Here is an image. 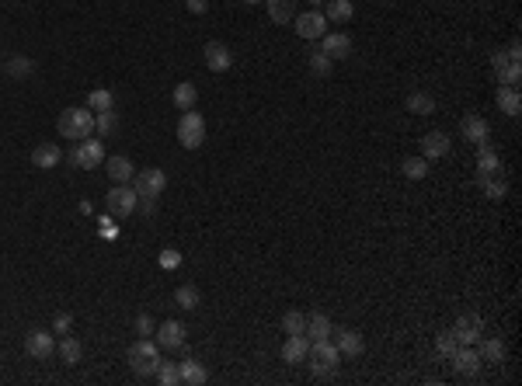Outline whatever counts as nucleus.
<instances>
[{
  "instance_id": "ea45409f",
  "label": "nucleus",
  "mask_w": 522,
  "mask_h": 386,
  "mask_svg": "<svg viewBox=\"0 0 522 386\" xmlns=\"http://www.w3.org/2000/svg\"><path fill=\"white\" fill-rule=\"evenodd\" d=\"M282 331L286 334H303L306 331V317H303L299 310H290V313L282 317Z\"/></svg>"
},
{
  "instance_id": "1a4fd4ad",
  "label": "nucleus",
  "mask_w": 522,
  "mask_h": 386,
  "mask_svg": "<svg viewBox=\"0 0 522 386\" xmlns=\"http://www.w3.org/2000/svg\"><path fill=\"white\" fill-rule=\"evenodd\" d=\"M25 351H28L32 359H39V362L53 359V351H56V337H53V331H42V328L28 331V337H25Z\"/></svg>"
},
{
  "instance_id": "72a5a7b5",
  "label": "nucleus",
  "mask_w": 522,
  "mask_h": 386,
  "mask_svg": "<svg viewBox=\"0 0 522 386\" xmlns=\"http://www.w3.org/2000/svg\"><path fill=\"white\" fill-rule=\"evenodd\" d=\"M265 4H268V18H272L275 25L292 21V0H265Z\"/></svg>"
},
{
  "instance_id": "f3484780",
  "label": "nucleus",
  "mask_w": 522,
  "mask_h": 386,
  "mask_svg": "<svg viewBox=\"0 0 522 386\" xmlns=\"http://www.w3.org/2000/svg\"><path fill=\"white\" fill-rule=\"evenodd\" d=\"M202 56H206V66H209L213 73H223V70H230V63H233L230 46H223V42H209V46L202 49Z\"/></svg>"
},
{
  "instance_id": "49530a36",
  "label": "nucleus",
  "mask_w": 522,
  "mask_h": 386,
  "mask_svg": "<svg viewBox=\"0 0 522 386\" xmlns=\"http://www.w3.org/2000/svg\"><path fill=\"white\" fill-rule=\"evenodd\" d=\"M185 7H188L192 14H206V7H209V0H185Z\"/></svg>"
},
{
  "instance_id": "0eeeda50",
  "label": "nucleus",
  "mask_w": 522,
  "mask_h": 386,
  "mask_svg": "<svg viewBox=\"0 0 522 386\" xmlns=\"http://www.w3.org/2000/svg\"><path fill=\"white\" fill-rule=\"evenodd\" d=\"M70 164L73 167H84V170H91V167H101L105 164V143L101 139H80L73 150H70Z\"/></svg>"
},
{
  "instance_id": "2eb2a0df",
  "label": "nucleus",
  "mask_w": 522,
  "mask_h": 386,
  "mask_svg": "<svg viewBox=\"0 0 522 386\" xmlns=\"http://www.w3.org/2000/svg\"><path fill=\"white\" fill-rule=\"evenodd\" d=\"M453 366H456L460 376H477V369H480V351H477L473 344H460V348L453 351Z\"/></svg>"
},
{
  "instance_id": "bb28decb",
  "label": "nucleus",
  "mask_w": 522,
  "mask_h": 386,
  "mask_svg": "<svg viewBox=\"0 0 522 386\" xmlns=\"http://www.w3.org/2000/svg\"><path fill=\"white\" fill-rule=\"evenodd\" d=\"M505 355H509V348H505V341L502 337H487V341H480V362H505Z\"/></svg>"
},
{
  "instance_id": "8fccbe9b",
  "label": "nucleus",
  "mask_w": 522,
  "mask_h": 386,
  "mask_svg": "<svg viewBox=\"0 0 522 386\" xmlns=\"http://www.w3.org/2000/svg\"><path fill=\"white\" fill-rule=\"evenodd\" d=\"M306 4H321V0H306Z\"/></svg>"
},
{
  "instance_id": "c03bdc74",
  "label": "nucleus",
  "mask_w": 522,
  "mask_h": 386,
  "mask_svg": "<svg viewBox=\"0 0 522 386\" xmlns=\"http://www.w3.org/2000/svg\"><path fill=\"white\" fill-rule=\"evenodd\" d=\"M70 324H73V317L63 310V313H56V320H53V331H56V334H70Z\"/></svg>"
},
{
  "instance_id": "c756f323",
  "label": "nucleus",
  "mask_w": 522,
  "mask_h": 386,
  "mask_svg": "<svg viewBox=\"0 0 522 386\" xmlns=\"http://www.w3.org/2000/svg\"><path fill=\"white\" fill-rule=\"evenodd\" d=\"M195 101H199V87H195L192 80H185V84H178V87H174V105H178L181 111L195 108Z\"/></svg>"
},
{
  "instance_id": "423d86ee",
  "label": "nucleus",
  "mask_w": 522,
  "mask_h": 386,
  "mask_svg": "<svg viewBox=\"0 0 522 386\" xmlns=\"http://www.w3.org/2000/svg\"><path fill=\"white\" fill-rule=\"evenodd\" d=\"M105 206H108V213H112V216L125 220V216H132V213H136L139 195H136V188H129V185H112V188H108V195H105Z\"/></svg>"
},
{
  "instance_id": "4be33fe9",
  "label": "nucleus",
  "mask_w": 522,
  "mask_h": 386,
  "mask_svg": "<svg viewBox=\"0 0 522 386\" xmlns=\"http://www.w3.org/2000/svg\"><path fill=\"white\" fill-rule=\"evenodd\" d=\"M178 373H181V383L188 386H202L209 380V373H206V366L199 362V359H185V362H178Z\"/></svg>"
},
{
  "instance_id": "7c9ffc66",
  "label": "nucleus",
  "mask_w": 522,
  "mask_h": 386,
  "mask_svg": "<svg viewBox=\"0 0 522 386\" xmlns=\"http://www.w3.org/2000/svg\"><path fill=\"white\" fill-rule=\"evenodd\" d=\"M174 303H178L181 310H199V303H202V292H199L195 285H181V289L174 292Z\"/></svg>"
},
{
  "instance_id": "cd10ccee",
  "label": "nucleus",
  "mask_w": 522,
  "mask_h": 386,
  "mask_svg": "<svg viewBox=\"0 0 522 386\" xmlns=\"http://www.w3.org/2000/svg\"><path fill=\"white\" fill-rule=\"evenodd\" d=\"M407 111L411 115H432L435 111V98L428 91H411L407 94Z\"/></svg>"
},
{
  "instance_id": "de8ad7c7",
  "label": "nucleus",
  "mask_w": 522,
  "mask_h": 386,
  "mask_svg": "<svg viewBox=\"0 0 522 386\" xmlns=\"http://www.w3.org/2000/svg\"><path fill=\"white\" fill-rule=\"evenodd\" d=\"M116 226H112V220H108V216H105V220H101V237H112V240H116Z\"/></svg>"
},
{
  "instance_id": "f8f14e48",
  "label": "nucleus",
  "mask_w": 522,
  "mask_h": 386,
  "mask_svg": "<svg viewBox=\"0 0 522 386\" xmlns=\"http://www.w3.org/2000/svg\"><path fill=\"white\" fill-rule=\"evenodd\" d=\"M321 53L331 56V59H348L352 56V39L345 32H324L321 35Z\"/></svg>"
},
{
  "instance_id": "39448f33",
  "label": "nucleus",
  "mask_w": 522,
  "mask_h": 386,
  "mask_svg": "<svg viewBox=\"0 0 522 386\" xmlns=\"http://www.w3.org/2000/svg\"><path fill=\"white\" fill-rule=\"evenodd\" d=\"M132 188H136L139 199H154L157 202L164 195V188H168V174L161 167H143V170L132 174Z\"/></svg>"
},
{
  "instance_id": "58836bf2",
  "label": "nucleus",
  "mask_w": 522,
  "mask_h": 386,
  "mask_svg": "<svg viewBox=\"0 0 522 386\" xmlns=\"http://www.w3.org/2000/svg\"><path fill=\"white\" fill-rule=\"evenodd\" d=\"M460 348V341L453 337V331H442L439 337H435V351L442 355V359H453V351Z\"/></svg>"
},
{
  "instance_id": "09e8293b",
  "label": "nucleus",
  "mask_w": 522,
  "mask_h": 386,
  "mask_svg": "<svg viewBox=\"0 0 522 386\" xmlns=\"http://www.w3.org/2000/svg\"><path fill=\"white\" fill-rule=\"evenodd\" d=\"M244 4H258V0H244Z\"/></svg>"
},
{
  "instance_id": "2f4dec72",
  "label": "nucleus",
  "mask_w": 522,
  "mask_h": 386,
  "mask_svg": "<svg viewBox=\"0 0 522 386\" xmlns=\"http://www.w3.org/2000/svg\"><path fill=\"white\" fill-rule=\"evenodd\" d=\"M87 108L94 111V115H98V111L116 108V94H112V91H105V87H98V91H91V94H87Z\"/></svg>"
},
{
  "instance_id": "473e14b6",
  "label": "nucleus",
  "mask_w": 522,
  "mask_h": 386,
  "mask_svg": "<svg viewBox=\"0 0 522 386\" xmlns=\"http://www.w3.org/2000/svg\"><path fill=\"white\" fill-rule=\"evenodd\" d=\"M401 174L411 178V181H421V178L428 174V161H425V157H404V161H401Z\"/></svg>"
},
{
  "instance_id": "20e7f679",
  "label": "nucleus",
  "mask_w": 522,
  "mask_h": 386,
  "mask_svg": "<svg viewBox=\"0 0 522 386\" xmlns=\"http://www.w3.org/2000/svg\"><path fill=\"white\" fill-rule=\"evenodd\" d=\"M178 143L185 150H199L206 143V118L195 108L181 111V122H178Z\"/></svg>"
},
{
  "instance_id": "dca6fc26",
  "label": "nucleus",
  "mask_w": 522,
  "mask_h": 386,
  "mask_svg": "<svg viewBox=\"0 0 522 386\" xmlns=\"http://www.w3.org/2000/svg\"><path fill=\"white\" fill-rule=\"evenodd\" d=\"M331 334H335V348L342 355H362L366 341H362V334L355 331V328H335Z\"/></svg>"
},
{
  "instance_id": "e433bc0d",
  "label": "nucleus",
  "mask_w": 522,
  "mask_h": 386,
  "mask_svg": "<svg viewBox=\"0 0 522 386\" xmlns=\"http://www.w3.org/2000/svg\"><path fill=\"white\" fill-rule=\"evenodd\" d=\"M154 376H157V380H161L164 386H178V383H181L178 362H164V359H161V366H157V373H154Z\"/></svg>"
},
{
  "instance_id": "9d476101",
  "label": "nucleus",
  "mask_w": 522,
  "mask_h": 386,
  "mask_svg": "<svg viewBox=\"0 0 522 386\" xmlns=\"http://www.w3.org/2000/svg\"><path fill=\"white\" fill-rule=\"evenodd\" d=\"M495 174H502V157L495 154L491 139H484V143H477V181L495 178Z\"/></svg>"
},
{
  "instance_id": "a18cd8bd",
  "label": "nucleus",
  "mask_w": 522,
  "mask_h": 386,
  "mask_svg": "<svg viewBox=\"0 0 522 386\" xmlns=\"http://www.w3.org/2000/svg\"><path fill=\"white\" fill-rule=\"evenodd\" d=\"M509 63H512V59H509V53H495V56H491V66H495V73H502ZM516 63H519V59H516Z\"/></svg>"
},
{
  "instance_id": "6ab92c4d",
  "label": "nucleus",
  "mask_w": 522,
  "mask_h": 386,
  "mask_svg": "<svg viewBox=\"0 0 522 386\" xmlns=\"http://www.w3.org/2000/svg\"><path fill=\"white\" fill-rule=\"evenodd\" d=\"M460 132H464V139H470L473 147L484 143V139H491V125H487V118H480V115H466L464 122H460Z\"/></svg>"
},
{
  "instance_id": "5701e85b",
  "label": "nucleus",
  "mask_w": 522,
  "mask_h": 386,
  "mask_svg": "<svg viewBox=\"0 0 522 386\" xmlns=\"http://www.w3.org/2000/svg\"><path fill=\"white\" fill-rule=\"evenodd\" d=\"M331 331H335V328H331V320H328V317H324V313H313V317H306V337H310V344H313V341H331Z\"/></svg>"
},
{
  "instance_id": "aec40b11",
  "label": "nucleus",
  "mask_w": 522,
  "mask_h": 386,
  "mask_svg": "<svg viewBox=\"0 0 522 386\" xmlns=\"http://www.w3.org/2000/svg\"><path fill=\"white\" fill-rule=\"evenodd\" d=\"M59 161H63V150H59L56 143H39L32 150V164L39 167V170H53Z\"/></svg>"
},
{
  "instance_id": "4468645a",
  "label": "nucleus",
  "mask_w": 522,
  "mask_h": 386,
  "mask_svg": "<svg viewBox=\"0 0 522 386\" xmlns=\"http://www.w3.org/2000/svg\"><path fill=\"white\" fill-rule=\"evenodd\" d=\"M449 331H453V337H456L460 344H477V341H480V317H477V313H464Z\"/></svg>"
},
{
  "instance_id": "a19ab883",
  "label": "nucleus",
  "mask_w": 522,
  "mask_h": 386,
  "mask_svg": "<svg viewBox=\"0 0 522 386\" xmlns=\"http://www.w3.org/2000/svg\"><path fill=\"white\" fill-rule=\"evenodd\" d=\"M498 80H502L505 87H519V80H522V66L516 63V59H512V63H509V66H505V70L498 73Z\"/></svg>"
},
{
  "instance_id": "ddd939ff",
  "label": "nucleus",
  "mask_w": 522,
  "mask_h": 386,
  "mask_svg": "<svg viewBox=\"0 0 522 386\" xmlns=\"http://www.w3.org/2000/svg\"><path fill=\"white\" fill-rule=\"evenodd\" d=\"M446 154H449V136H446V132L432 129V132L421 136V157H425V161H439V157H446Z\"/></svg>"
},
{
  "instance_id": "f704fd0d",
  "label": "nucleus",
  "mask_w": 522,
  "mask_h": 386,
  "mask_svg": "<svg viewBox=\"0 0 522 386\" xmlns=\"http://www.w3.org/2000/svg\"><path fill=\"white\" fill-rule=\"evenodd\" d=\"M7 73L18 77V80H21V77H32V73H35V63H32L28 56H14V59L7 63Z\"/></svg>"
},
{
  "instance_id": "a211bd4d",
  "label": "nucleus",
  "mask_w": 522,
  "mask_h": 386,
  "mask_svg": "<svg viewBox=\"0 0 522 386\" xmlns=\"http://www.w3.org/2000/svg\"><path fill=\"white\" fill-rule=\"evenodd\" d=\"M306 351H310V337L306 334H290V341L282 344V362L299 366V362H306Z\"/></svg>"
},
{
  "instance_id": "a878e982",
  "label": "nucleus",
  "mask_w": 522,
  "mask_h": 386,
  "mask_svg": "<svg viewBox=\"0 0 522 386\" xmlns=\"http://www.w3.org/2000/svg\"><path fill=\"white\" fill-rule=\"evenodd\" d=\"M59 359H63V366H77V362L84 359V344H80L77 337L63 334V341H59Z\"/></svg>"
},
{
  "instance_id": "b1692460",
  "label": "nucleus",
  "mask_w": 522,
  "mask_h": 386,
  "mask_svg": "<svg viewBox=\"0 0 522 386\" xmlns=\"http://www.w3.org/2000/svg\"><path fill=\"white\" fill-rule=\"evenodd\" d=\"M498 108L505 111L509 118H516V115H519V111H522L519 87H505V84H502V87H498Z\"/></svg>"
},
{
  "instance_id": "6e6552de",
  "label": "nucleus",
  "mask_w": 522,
  "mask_h": 386,
  "mask_svg": "<svg viewBox=\"0 0 522 386\" xmlns=\"http://www.w3.org/2000/svg\"><path fill=\"white\" fill-rule=\"evenodd\" d=\"M292 25H296V35H299V39H310V42H317V39L328 32V18H324V11H306V14L292 18Z\"/></svg>"
},
{
  "instance_id": "4c0bfd02",
  "label": "nucleus",
  "mask_w": 522,
  "mask_h": 386,
  "mask_svg": "<svg viewBox=\"0 0 522 386\" xmlns=\"http://www.w3.org/2000/svg\"><path fill=\"white\" fill-rule=\"evenodd\" d=\"M306 63H310V73H313V77H328V73H331V66H335V59H331V56H324V53H313Z\"/></svg>"
},
{
  "instance_id": "37998d69",
  "label": "nucleus",
  "mask_w": 522,
  "mask_h": 386,
  "mask_svg": "<svg viewBox=\"0 0 522 386\" xmlns=\"http://www.w3.org/2000/svg\"><path fill=\"white\" fill-rule=\"evenodd\" d=\"M132 328H136V334H139V337H150V334L157 331V328H154V320H150V313H139Z\"/></svg>"
},
{
  "instance_id": "79ce46f5",
  "label": "nucleus",
  "mask_w": 522,
  "mask_h": 386,
  "mask_svg": "<svg viewBox=\"0 0 522 386\" xmlns=\"http://www.w3.org/2000/svg\"><path fill=\"white\" fill-rule=\"evenodd\" d=\"M157 265H161L164 272H174V268L181 265V251H174V247H164V251L157 254Z\"/></svg>"
},
{
  "instance_id": "393cba45",
  "label": "nucleus",
  "mask_w": 522,
  "mask_h": 386,
  "mask_svg": "<svg viewBox=\"0 0 522 386\" xmlns=\"http://www.w3.org/2000/svg\"><path fill=\"white\" fill-rule=\"evenodd\" d=\"M324 18H328V21H335V25H345V21L355 18V4H352V0H328Z\"/></svg>"
},
{
  "instance_id": "c85d7f7f",
  "label": "nucleus",
  "mask_w": 522,
  "mask_h": 386,
  "mask_svg": "<svg viewBox=\"0 0 522 386\" xmlns=\"http://www.w3.org/2000/svg\"><path fill=\"white\" fill-rule=\"evenodd\" d=\"M477 185H480V192H484L491 202H502V199L509 195V185H505V178H502V174H495V178H480Z\"/></svg>"
},
{
  "instance_id": "f257e3e1",
  "label": "nucleus",
  "mask_w": 522,
  "mask_h": 386,
  "mask_svg": "<svg viewBox=\"0 0 522 386\" xmlns=\"http://www.w3.org/2000/svg\"><path fill=\"white\" fill-rule=\"evenodd\" d=\"M56 132L63 136V139H73V143L87 139V136L94 132V111H91V108H66V111H59Z\"/></svg>"
},
{
  "instance_id": "7ed1b4c3",
  "label": "nucleus",
  "mask_w": 522,
  "mask_h": 386,
  "mask_svg": "<svg viewBox=\"0 0 522 386\" xmlns=\"http://www.w3.org/2000/svg\"><path fill=\"white\" fill-rule=\"evenodd\" d=\"M306 362H310L313 376H331V373H338V366H342V351H338L331 341H313L310 351H306Z\"/></svg>"
},
{
  "instance_id": "9b49d317",
  "label": "nucleus",
  "mask_w": 522,
  "mask_h": 386,
  "mask_svg": "<svg viewBox=\"0 0 522 386\" xmlns=\"http://www.w3.org/2000/svg\"><path fill=\"white\" fill-rule=\"evenodd\" d=\"M157 337H154V341H157V344H161V348H168V351H178V348H181V344H185V324H181V320H164V324H161V328H157Z\"/></svg>"
},
{
  "instance_id": "f03ea898",
  "label": "nucleus",
  "mask_w": 522,
  "mask_h": 386,
  "mask_svg": "<svg viewBox=\"0 0 522 386\" xmlns=\"http://www.w3.org/2000/svg\"><path fill=\"white\" fill-rule=\"evenodd\" d=\"M161 366V344L154 337H139L129 344V369L136 376H154Z\"/></svg>"
},
{
  "instance_id": "412c9836",
  "label": "nucleus",
  "mask_w": 522,
  "mask_h": 386,
  "mask_svg": "<svg viewBox=\"0 0 522 386\" xmlns=\"http://www.w3.org/2000/svg\"><path fill=\"white\" fill-rule=\"evenodd\" d=\"M105 170H108V178H112L116 185H129V181H132V174H136L132 161H129V157H122V154H116L112 161H105Z\"/></svg>"
},
{
  "instance_id": "c9c22d12",
  "label": "nucleus",
  "mask_w": 522,
  "mask_h": 386,
  "mask_svg": "<svg viewBox=\"0 0 522 386\" xmlns=\"http://www.w3.org/2000/svg\"><path fill=\"white\" fill-rule=\"evenodd\" d=\"M94 129H98L101 136H112V132L118 129V115L112 108H108V111H98V115H94Z\"/></svg>"
}]
</instances>
